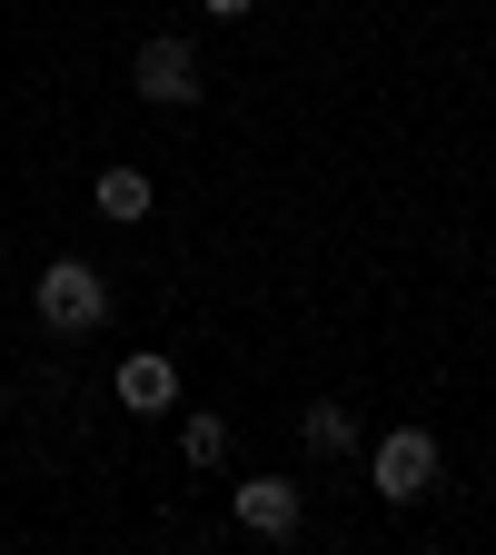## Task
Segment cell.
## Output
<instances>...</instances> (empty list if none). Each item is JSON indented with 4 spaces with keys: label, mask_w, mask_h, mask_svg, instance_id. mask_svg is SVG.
<instances>
[{
    "label": "cell",
    "mask_w": 496,
    "mask_h": 555,
    "mask_svg": "<svg viewBox=\"0 0 496 555\" xmlns=\"http://www.w3.org/2000/svg\"><path fill=\"white\" fill-rule=\"evenodd\" d=\"M40 318H50L60 337H90V327L110 318L100 268H90V258H50V268H40Z\"/></svg>",
    "instance_id": "6da1fadb"
},
{
    "label": "cell",
    "mask_w": 496,
    "mask_h": 555,
    "mask_svg": "<svg viewBox=\"0 0 496 555\" xmlns=\"http://www.w3.org/2000/svg\"><path fill=\"white\" fill-rule=\"evenodd\" d=\"M129 80H139V100H160V109H189V100H199V50H189L179 30H160V40H139Z\"/></svg>",
    "instance_id": "7a4b0ae2"
},
{
    "label": "cell",
    "mask_w": 496,
    "mask_h": 555,
    "mask_svg": "<svg viewBox=\"0 0 496 555\" xmlns=\"http://www.w3.org/2000/svg\"><path fill=\"white\" fill-rule=\"evenodd\" d=\"M428 486H437V437H428V427L378 437V496H387V506H417Z\"/></svg>",
    "instance_id": "3957f363"
},
{
    "label": "cell",
    "mask_w": 496,
    "mask_h": 555,
    "mask_svg": "<svg viewBox=\"0 0 496 555\" xmlns=\"http://www.w3.org/2000/svg\"><path fill=\"white\" fill-rule=\"evenodd\" d=\"M239 526L249 535H298V486L289 476H249L239 486Z\"/></svg>",
    "instance_id": "277c9868"
},
{
    "label": "cell",
    "mask_w": 496,
    "mask_h": 555,
    "mask_svg": "<svg viewBox=\"0 0 496 555\" xmlns=\"http://www.w3.org/2000/svg\"><path fill=\"white\" fill-rule=\"evenodd\" d=\"M110 387H119V406H139V416L179 406V367H169V358H129V367H119Z\"/></svg>",
    "instance_id": "5b68a950"
},
{
    "label": "cell",
    "mask_w": 496,
    "mask_h": 555,
    "mask_svg": "<svg viewBox=\"0 0 496 555\" xmlns=\"http://www.w3.org/2000/svg\"><path fill=\"white\" fill-rule=\"evenodd\" d=\"M150 169H100V219H150Z\"/></svg>",
    "instance_id": "8992f818"
},
{
    "label": "cell",
    "mask_w": 496,
    "mask_h": 555,
    "mask_svg": "<svg viewBox=\"0 0 496 555\" xmlns=\"http://www.w3.org/2000/svg\"><path fill=\"white\" fill-rule=\"evenodd\" d=\"M308 447L318 456H347V447H358V416H347V406H308Z\"/></svg>",
    "instance_id": "52a82bcc"
},
{
    "label": "cell",
    "mask_w": 496,
    "mask_h": 555,
    "mask_svg": "<svg viewBox=\"0 0 496 555\" xmlns=\"http://www.w3.org/2000/svg\"><path fill=\"white\" fill-rule=\"evenodd\" d=\"M179 447H189V466H219V456H229V416H189Z\"/></svg>",
    "instance_id": "ba28073f"
},
{
    "label": "cell",
    "mask_w": 496,
    "mask_h": 555,
    "mask_svg": "<svg viewBox=\"0 0 496 555\" xmlns=\"http://www.w3.org/2000/svg\"><path fill=\"white\" fill-rule=\"evenodd\" d=\"M199 11H219V21H239V11H249V0H199Z\"/></svg>",
    "instance_id": "9c48e42d"
}]
</instances>
